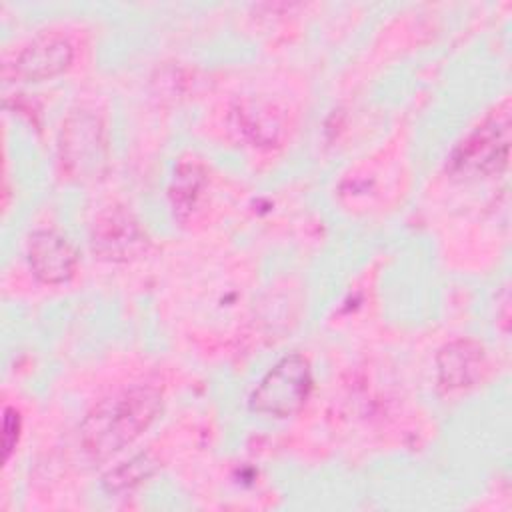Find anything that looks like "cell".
<instances>
[{"instance_id": "1", "label": "cell", "mask_w": 512, "mask_h": 512, "mask_svg": "<svg viewBox=\"0 0 512 512\" xmlns=\"http://www.w3.org/2000/svg\"><path fill=\"white\" fill-rule=\"evenodd\" d=\"M162 412V390L134 384L98 404L80 422V444L94 460H106L130 446Z\"/></svg>"}, {"instance_id": "2", "label": "cell", "mask_w": 512, "mask_h": 512, "mask_svg": "<svg viewBox=\"0 0 512 512\" xmlns=\"http://www.w3.org/2000/svg\"><path fill=\"white\" fill-rule=\"evenodd\" d=\"M508 154L510 106L504 100L454 146L446 168L454 176L486 178L508 166Z\"/></svg>"}, {"instance_id": "3", "label": "cell", "mask_w": 512, "mask_h": 512, "mask_svg": "<svg viewBox=\"0 0 512 512\" xmlns=\"http://www.w3.org/2000/svg\"><path fill=\"white\" fill-rule=\"evenodd\" d=\"M312 392L310 362L298 354L282 356L256 384L248 398L252 412L272 418H290L302 410Z\"/></svg>"}, {"instance_id": "4", "label": "cell", "mask_w": 512, "mask_h": 512, "mask_svg": "<svg viewBox=\"0 0 512 512\" xmlns=\"http://www.w3.org/2000/svg\"><path fill=\"white\" fill-rule=\"evenodd\" d=\"M108 156L106 128L92 110H74L66 116L58 136V158L62 170L74 180L96 178Z\"/></svg>"}, {"instance_id": "5", "label": "cell", "mask_w": 512, "mask_h": 512, "mask_svg": "<svg viewBox=\"0 0 512 512\" xmlns=\"http://www.w3.org/2000/svg\"><path fill=\"white\" fill-rule=\"evenodd\" d=\"M150 246V238L132 210L126 206H110L102 210L90 228V248L106 262H130L142 256Z\"/></svg>"}, {"instance_id": "6", "label": "cell", "mask_w": 512, "mask_h": 512, "mask_svg": "<svg viewBox=\"0 0 512 512\" xmlns=\"http://www.w3.org/2000/svg\"><path fill=\"white\" fill-rule=\"evenodd\" d=\"M74 60L72 42L58 32H44L20 48L10 64L4 68L6 80L40 82L50 80L70 68Z\"/></svg>"}, {"instance_id": "7", "label": "cell", "mask_w": 512, "mask_h": 512, "mask_svg": "<svg viewBox=\"0 0 512 512\" xmlns=\"http://www.w3.org/2000/svg\"><path fill=\"white\" fill-rule=\"evenodd\" d=\"M26 260L32 274L42 284L56 286L68 282L74 276L78 266V252L62 232L42 228L30 234Z\"/></svg>"}, {"instance_id": "8", "label": "cell", "mask_w": 512, "mask_h": 512, "mask_svg": "<svg viewBox=\"0 0 512 512\" xmlns=\"http://www.w3.org/2000/svg\"><path fill=\"white\" fill-rule=\"evenodd\" d=\"M486 370V350L474 338L446 342L436 354L438 384L452 392L474 386Z\"/></svg>"}, {"instance_id": "9", "label": "cell", "mask_w": 512, "mask_h": 512, "mask_svg": "<svg viewBox=\"0 0 512 512\" xmlns=\"http://www.w3.org/2000/svg\"><path fill=\"white\" fill-rule=\"evenodd\" d=\"M158 462L152 458L150 452L134 454L132 458L120 462L118 466L110 468L102 476V488L108 494H124L138 488L156 472Z\"/></svg>"}, {"instance_id": "10", "label": "cell", "mask_w": 512, "mask_h": 512, "mask_svg": "<svg viewBox=\"0 0 512 512\" xmlns=\"http://www.w3.org/2000/svg\"><path fill=\"white\" fill-rule=\"evenodd\" d=\"M204 184V172L194 162H184L178 166L172 182V206L176 212H190L200 196Z\"/></svg>"}, {"instance_id": "11", "label": "cell", "mask_w": 512, "mask_h": 512, "mask_svg": "<svg viewBox=\"0 0 512 512\" xmlns=\"http://www.w3.org/2000/svg\"><path fill=\"white\" fill-rule=\"evenodd\" d=\"M20 428H22L20 414H18L14 408L8 406V408L4 410V432H2V448H4V460H6V462H8V458L12 456L16 444H18Z\"/></svg>"}]
</instances>
